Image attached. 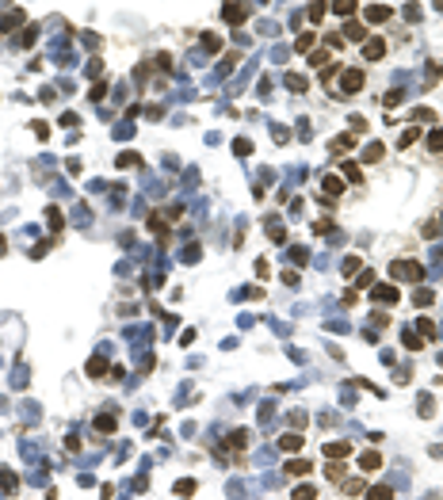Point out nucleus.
Listing matches in <instances>:
<instances>
[{"instance_id": "nucleus-2", "label": "nucleus", "mask_w": 443, "mask_h": 500, "mask_svg": "<svg viewBox=\"0 0 443 500\" xmlns=\"http://www.w3.org/2000/svg\"><path fill=\"white\" fill-rule=\"evenodd\" d=\"M222 15H226L229 23H244V15H248V8H244V4H226V8H222Z\"/></svg>"}, {"instance_id": "nucleus-7", "label": "nucleus", "mask_w": 443, "mask_h": 500, "mask_svg": "<svg viewBox=\"0 0 443 500\" xmlns=\"http://www.w3.org/2000/svg\"><path fill=\"white\" fill-rule=\"evenodd\" d=\"M359 462H363V470H367V473H374V470H378V466H382V458L374 455V451H367V455L359 458Z\"/></svg>"}, {"instance_id": "nucleus-23", "label": "nucleus", "mask_w": 443, "mask_h": 500, "mask_svg": "<svg viewBox=\"0 0 443 500\" xmlns=\"http://www.w3.org/2000/svg\"><path fill=\"white\" fill-rule=\"evenodd\" d=\"M176 493H180V497H187V493H195V481H176Z\"/></svg>"}, {"instance_id": "nucleus-16", "label": "nucleus", "mask_w": 443, "mask_h": 500, "mask_svg": "<svg viewBox=\"0 0 443 500\" xmlns=\"http://www.w3.org/2000/svg\"><path fill=\"white\" fill-rule=\"evenodd\" d=\"M340 168H344V176H348L352 184H359V180H363V176H359V168H356V164H340Z\"/></svg>"}, {"instance_id": "nucleus-1", "label": "nucleus", "mask_w": 443, "mask_h": 500, "mask_svg": "<svg viewBox=\"0 0 443 500\" xmlns=\"http://www.w3.org/2000/svg\"><path fill=\"white\" fill-rule=\"evenodd\" d=\"M394 275H398V279L405 275V279H413V283H416L424 271H420V264H413V260H398V264H394Z\"/></svg>"}, {"instance_id": "nucleus-8", "label": "nucleus", "mask_w": 443, "mask_h": 500, "mask_svg": "<svg viewBox=\"0 0 443 500\" xmlns=\"http://www.w3.org/2000/svg\"><path fill=\"white\" fill-rule=\"evenodd\" d=\"M279 447H283V451H298V447H302V435H294V431H286L283 439H279Z\"/></svg>"}, {"instance_id": "nucleus-28", "label": "nucleus", "mask_w": 443, "mask_h": 500, "mask_svg": "<svg viewBox=\"0 0 443 500\" xmlns=\"http://www.w3.org/2000/svg\"><path fill=\"white\" fill-rule=\"evenodd\" d=\"M286 84L294 88V92H302V88H306V77H286Z\"/></svg>"}, {"instance_id": "nucleus-13", "label": "nucleus", "mask_w": 443, "mask_h": 500, "mask_svg": "<svg viewBox=\"0 0 443 500\" xmlns=\"http://www.w3.org/2000/svg\"><path fill=\"white\" fill-rule=\"evenodd\" d=\"M134 164H142L138 153H122V157H119V168H134Z\"/></svg>"}, {"instance_id": "nucleus-12", "label": "nucleus", "mask_w": 443, "mask_h": 500, "mask_svg": "<svg viewBox=\"0 0 443 500\" xmlns=\"http://www.w3.org/2000/svg\"><path fill=\"white\" fill-rule=\"evenodd\" d=\"M367 500H394V493H390L386 485H378V489H371V493H367Z\"/></svg>"}, {"instance_id": "nucleus-19", "label": "nucleus", "mask_w": 443, "mask_h": 500, "mask_svg": "<svg viewBox=\"0 0 443 500\" xmlns=\"http://www.w3.org/2000/svg\"><path fill=\"white\" fill-rule=\"evenodd\" d=\"M314 42H317L314 35H302V38H298V46H294V50H302V54H306V50H310V46H314Z\"/></svg>"}, {"instance_id": "nucleus-29", "label": "nucleus", "mask_w": 443, "mask_h": 500, "mask_svg": "<svg viewBox=\"0 0 443 500\" xmlns=\"http://www.w3.org/2000/svg\"><path fill=\"white\" fill-rule=\"evenodd\" d=\"M46 218H50V229H61V214H57V210H50Z\"/></svg>"}, {"instance_id": "nucleus-9", "label": "nucleus", "mask_w": 443, "mask_h": 500, "mask_svg": "<svg viewBox=\"0 0 443 500\" xmlns=\"http://www.w3.org/2000/svg\"><path fill=\"white\" fill-rule=\"evenodd\" d=\"M321 187H325L329 195H340V191H344V180H340V176H325V184H321Z\"/></svg>"}, {"instance_id": "nucleus-27", "label": "nucleus", "mask_w": 443, "mask_h": 500, "mask_svg": "<svg viewBox=\"0 0 443 500\" xmlns=\"http://www.w3.org/2000/svg\"><path fill=\"white\" fill-rule=\"evenodd\" d=\"M348 38H363V23H348Z\"/></svg>"}, {"instance_id": "nucleus-18", "label": "nucleus", "mask_w": 443, "mask_h": 500, "mask_svg": "<svg viewBox=\"0 0 443 500\" xmlns=\"http://www.w3.org/2000/svg\"><path fill=\"white\" fill-rule=\"evenodd\" d=\"M111 428H115L111 416H96V431H111Z\"/></svg>"}, {"instance_id": "nucleus-30", "label": "nucleus", "mask_w": 443, "mask_h": 500, "mask_svg": "<svg viewBox=\"0 0 443 500\" xmlns=\"http://www.w3.org/2000/svg\"><path fill=\"white\" fill-rule=\"evenodd\" d=\"M4 248H8V241H4V237H0V252H4Z\"/></svg>"}, {"instance_id": "nucleus-20", "label": "nucleus", "mask_w": 443, "mask_h": 500, "mask_svg": "<svg viewBox=\"0 0 443 500\" xmlns=\"http://www.w3.org/2000/svg\"><path fill=\"white\" fill-rule=\"evenodd\" d=\"M286 470H290V473H310V470H314V466H310V462H290Z\"/></svg>"}, {"instance_id": "nucleus-6", "label": "nucleus", "mask_w": 443, "mask_h": 500, "mask_svg": "<svg viewBox=\"0 0 443 500\" xmlns=\"http://www.w3.org/2000/svg\"><path fill=\"white\" fill-rule=\"evenodd\" d=\"M363 54H367V57H371V61H374V57H382V54H386V42H382V38H371Z\"/></svg>"}, {"instance_id": "nucleus-11", "label": "nucleus", "mask_w": 443, "mask_h": 500, "mask_svg": "<svg viewBox=\"0 0 443 500\" xmlns=\"http://www.w3.org/2000/svg\"><path fill=\"white\" fill-rule=\"evenodd\" d=\"M294 500H317V489L314 485H298L294 489Z\"/></svg>"}, {"instance_id": "nucleus-26", "label": "nucleus", "mask_w": 443, "mask_h": 500, "mask_svg": "<svg viewBox=\"0 0 443 500\" xmlns=\"http://www.w3.org/2000/svg\"><path fill=\"white\" fill-rule=\"evenodd\" d=\"M352 271H359V260H356V256L344 260V275H352Z\"/></svg>"}, {"instance_id": "nucleus-3", "label": "nucleus", "mask_w": 443, "mask_h": 500, "mask_svg": "<svg viewBox=\"0 0 443 500\" xmlns=\"http://www.w3.org/2000/svg\"><path fill=\"white\" fill-rule=\"evenodd\" d=\"M363 15H367V23H382V19H390V8L386 4H371Z\"/></svg>"}, {"instance_id": "nucleus-10", "label": "nucleus", "mask_w": 443, "mask_h": 500, "mask_svg": "<svg viewBox=\"0 0 443 500\" xmlns=\"http://www.w3.org/2000/svg\"><path fill=\"white\" fill-rule=\"evenodd\" d=\"M374 298H378V302H398L401 294L394 290V286H378V290H374Z\"/></svg>"}, {"instance_id": "nucleus-4", "label": "nucleus", "mask_w": 443, "mask_h": 500, "mask_svg": "<svg viewBox=\"0 0 443 500\" xmlns=\"http://www.w3.org/2000/svg\"><path fill=\"white\" fill-rule=\"evenodd\" d=\"M325 455L329 458H348L352 455V443H348V439H344V443H325Z\"/></svg>"}, {"instance_id": "nucleus-21", "label": "nucleus", "mask_w": 443, "mask_h": 500, "mask_svg": "<svg viewBox=\"0 0 443 500\" xmlns=\"http://www.w3.org/2000/svg\"><path fill=\"white\" fill-rule=\"evenodd\" d=\"M329 12V8H325V4H314V8H310V19H314V23H321V15Z\"/></svg>"}, {"instance_id": "nucleus-14", "label": "nucleus", "mask_w": 443, "mask_h": 500, "mask_svg": "<svg viewBox=\"0 0 443 500\" xmlns=\"http://www.w3.org/2000/svg\"><path fill=\"white\" fill-rule=\"evenodd\" d=\"M103 371H107V363H103L100 355H96V359H88V374H103Z\"/></svg>"}, {"instance_id": "nucleus-24", "label": "nucleus", "mask_w": 443, "mask_h": 500, "mask_svg": "<svg viewBox=\"0 0 443 500\" xmlns=\"http://www.w3.org/2000/svg\"><path fill=\"white\" fill-rule=\"evenodd\" d=\"M413 302H416V306H428V302H432V290H416Z\"/></svg>"}, {"instance_id": "nucleus-5", "label": "nucleus", "mask_w": 443, "mask_h": 500, "mask_svg": "<svg viewBox=\"0 0 443 500\" xmlns=\"http://www.w3.org/2000/svg\"><path fill=\"white\" fill-rule=\"evenodd\" d=\"M359 88H363V73L348 69V77H344V92H359Z\"/></svg>"}, {"instance_id": "nucleus-15", "label": "nucleus", "mask_w": 443, "mask_h": 500, "mask_svg": "<svg viewBox=\"0 0 443 500\" xmlns=\"http://www.w3.org/2000/svg\"><path fill=\"white\" fill-rule=\"evenodd\" d=\"M382 157V145L374 142V145H367V153H363V160H378Z\"/></svg>"}, {"instance_id": "nucleus-17", "label": "nucleus", "mask_w": 443, "mask_h": 500, "mask_svg": "<svg viewBox=\"0 0 443 500\" xmlns=\"http://www.w3.org/2000/svg\"><path fill=\"white\" fill-rule=\"evenodd\" d=\"M413 142H416V130L409 126V130H405V134H401V138H398V145H401V149H405V145H413Z\"/></svg>"}, {"instance_id": "nucleus-22", "label": "nucleus", "mask_w": 443, "mask_h": 500, "mask_svg": "<svg viewBox=\"0 0 443 500\" xmlns=\"http://www.w3.org/2000/svg\"><path fill=\"white\" fill-rule=\"evenodd\" d=\"M248 149H252V145L244 142V138H237V142H233V153H237V157H244V153H248Z\"/></svg>"}, {"instance_id": "nucleus-25", "label": "nucleus", "mask_w": 443, "mask_h": 500, "mask_svg": "<svg viewBox=\"0 0 443 500\" xmlns=\"http://www.w3.org/2000/svg\"><path fill=\"white\" fill-rule=\"evenodd\" d=\"M432 149H443V130H432V138H428Z\"/></svg>"}]
</instances>
